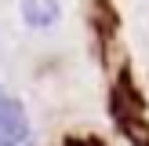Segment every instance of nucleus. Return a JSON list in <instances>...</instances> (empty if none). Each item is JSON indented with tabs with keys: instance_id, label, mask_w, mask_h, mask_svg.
<instances>
[{
	"instance_id": "f257e3e1",
	"label": "nucleus",
	"mask_w": 149,
	"mask_h": 146,
	"mask_svg": "<svg viewBox=\"0 0 149 146\" xmlns=\"http://www.w3.org/2000/svg\"><path fill=\"white\" fill-rule=\"evenodd\" d=\"M109 117L124 121V117H146V99L135 84V73H131V62H120L113 84H109Z\"/></svg>"
},
{
	"instance_id": "f03ea898",
	"label": "nucleus",
	"mask_w": 149,
	"mask_h": 146,
	"mask_svg": "<svg viewBox=\"0 0 149 146\" xmlns=\"http://www.w3.org/2000/svg\"><path fill=\"white\" fill-rule=\"evenodd\" d=\"M87 18H91V29H95V36H98V51L109 55L116 33H120V15H116V7L109 4V0H91V4H87Z\"/></svg>"
},
{
	"instance_id": "7ed1b4c3",
	"label": "nucleus",
	"mask_w": 149,
	"mask_h": 146,
	"mask_svg": "<svg viewBox=\"0 0 149 146\" xmlns=\"http://www.w3.org/2000/svg\"><path fill=\"white\" fill-rule=\"evenodd\" d=\"M18 139H29V117L22 110V102L0 99V146H11Z\"/></svg>"
},
{
	"instance_id": "20e7f679",
	"label": "nucleus",
	"mask_w": 149,
	"mask_h": 146,
	"mask_svg": "<svg viewBox=\"0 0 149 146\" xmlns=\"http://www.w3.org/2000/svg\"><path fill=\"white\" fill-rule=\"evenodd\" d=\"M62 18L58 0H22V22L29 29H51Z\"/></svg>"
},
{
	"instance_id": "39448f33",
	"label": "nucleus",
	"mask_w": 149,
	"mask_h": 146,
	"mask_svg": "<svg viewBox=\"0 0 149 146\" xmlns=\"http://www.w3.org/2000/svg\"><path fill=\"white\" fill-rule=\"evenodd\" d=\"M116 131L131 146H149V121L146 117H124V121H116Z\"/></svg>"
},
{
	"instance_id": "423d86ee",
	"label": "nucleus",
	"mask_w": 149,
	"mask_h": 146,
	"mask_svg": "<svg viewBox=\"0 0 149 146\" xmlns=\"http://www.w3.org/2000/svg\"><path fill=\"white\" fill-rule=\"evenodd\" d=\"M55 146H109V139L102 131H91V128H77L69 135H62Z\"/></svg>"
},
{
	"instance_id": "0eeeda50",
	"label": "nucleus",
	"mask_w": 149,
	"mask_h": 146,
	"mask_svg": "<svg viewBox=\"0 0 149 146\" xmlns=\"http://www.w3.org/2000/svg\"><path fill=\"white\" fill-rule=\"evenodd\" d=\"M11 146H33V142H29V139H18V142H11Z\"/></svg>"
},
{
	"instance_id": "6e6552de",
	"label": "nucleus",
	"mask_w": 149,
	"mask_h": 146,
	"mask_svg": "<svg viewBox=\"0 0 149 146\" xmlns=\"http://www.w3.org/2000/svg\"><path fill=\"white\" fill-rule=\"evenodd\" d=\"M0 99H4V91H0Z\"/></svg>"
}]
</instances>
